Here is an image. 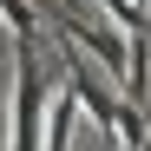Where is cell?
I'll list each match as a JSON object with an SVG mask.
<instances>
[{"label": "cell", "mask_w": 151, "mask_h": 151, "mask_svg": "<svg viewBox=\"0 0 151 151\" xmlns=\"http://www.w3.org/2000/svg\"><path fill=\"white\" fill-rule=\"evenodd\" d=\"M99 7L112 13V27H118L125 40H145V33H151V20H145V7H138V0H99Z\"/></svg>", "instance_id": "cell-2"}, {"label": "cell", "mask_w": 151, "mask_h": 151, "mask_svg": "<svg viewBox=\"0 0 151 151\" xmlns=\"http://www.w3.org/2000/svg\"><path fill=\"white\" fill-rule=\"evenodd\" d=\"M46 92L33 40H13V118H7V151H46Z\"/></svg>", "instance_id": "cell-1"}, {"label": "cell", "mask_w": 151, "mask_h": 151, "mask_svg": "<svg viewBox=\"0 0 151 151\" xmlns=\"http://www.w3.org/2000/svg\"><path fill=\"white\" fill-rule=\"evenodd\" d=\"M0 20L13 27V40H33V27H40V13L27 7V0H0Z\"/></svg>", "instance_id": "cell-3"}]
</instances>
